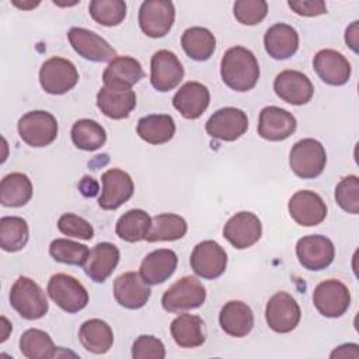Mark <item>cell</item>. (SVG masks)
<instances>
[{"label":"cell","instance_id":"1","mask_svg":"<svg viewBox=\"0 0 359 359\" xmlns=\"http://www.w3.org/2000/svg\"><path fill=\"white\" fill-rule=\"evenodd\" d=\"M220 76L223 83L234 91L252 90L259 79L258 60L250 49L233 46L222 57Z\"/></svg>","mask_w":359,"mask_h":359},{"label":"cell","instance_id":"2","mask_svg":"<svg viewBox=\"0 0 359 359\" xmlns=\"http://www.w3.org/2000/svg\"><path fill=\"white\" fill-rule=\"evenodd\" d=\"M10 304L25 320L42 318L49 309L45 292L28 276H20L13 283Z\"/></svg>","mask_w":359,"mask_h":359},{"label":"cell","instance_id":"3","mask_svg":"<svg viewBox=\"0 0 359 359\" xmlns=\"http://www.w3.org/2000/svg\"><path fill=\"white\" fill-rule=\"evenodd\" d=\"M327 164V153L324 146L311 137L296 142L289 153V165L292 171L303 178L310 180L318 177Z\"/></svg>","mask_w":359,"mask_h":359},{"label":"cell","instance_id":"4","mask_svg":"<svg viewBox=\"0 0 359 359\" xmlns=\"http://www.w3.org/2000/svg\"><path fill=\"white\" fill-rule=\"evenodd\" d=\"M206 289L195 276H182L163 294L161 306L170 313H182L198 309L205 303Z\"/></svg>","mask_w":359,"mask_h":359},{"label":"cell","instance_id":"5","mask_svg":"<svg viewBox=\"0 0 359 359\" xmlns=\"http://www.w3.org/2000/svg\"><path fill=\"white\" fill-rule=\"evenodd\" d=\"M18 135L31 147L49 146L57 136V121L56 118L42 109L29 111L22 115L18 121Z\"/></svg>","mask_w":359,"mask_h":359},{"label":"cell","instance_id":"6","mask_svg":"<svg viewBox=\"0 0 359 359\" xmlns=\"http://www.w3.org/2000/svg\"><path fill=\"white\" fill-rule=\"evenodd\" d=\"M49 297L65 311L77 313L88 303V292L83 283L72 275L55 273L48 282Z\"/></svg>","mask_w":359,"mask_h":359},{"label":"cell","instance_id":"7","mask_svg":"<svg viewBox=\"0 0 359 359\" xmlns=\"http://www.w3.org/2000/svg\"><path fill=\"white\" fill-rule=\"evenodd\" d=\"M77 81L79 72L67 59L53 56L45 60L39 69V83L48 94L62 95L70 91Z\"/></svg>","mask_w":359,"mask_h":359},{"label":"cell","instance_id":"8","mask_svg":"<svg viewBox=\"0 0 359 359\" xmlns=\"http://www.w3.org/2000/svg\"><path fill=\"white\" fill-rule=\"evenodd\" d=\"M313 303L317 311L328 318L345 314L351 304V293L345 283L338 279H327L318 283L313 292Z\"/></svg>","mask_w":359,"mask_h":359},{"label":"cell","instance_id":"9","mask_svg":"<svg viewBox=\"0 0 359 359\" xmlns=\"http://www.w3.org/2000/svg\"><path fill=\"white\" fill-rule=\"evenodd\" d=\"M174 20L175 8L168 0H146L139 8V27L150 38L165 36Z\"/></svg>","mask_w":359,"mask_h":359},{"label":"cell","instance_id":"10","mask_svg":"<svg viewBox=\"0 0 359 359\" xmlns=\"http://www.w3.org/2000/svg\"><path fill=\"white\" fill-rule=\"evenodd\" d=\"M302 317L297 302L286 292L275 293L266 303L265 320L268 327L279 334L293 331Z\"/></svg>","mask_w":359,"mask_h":359},{"label":"cell","instance_id":"11","mask_svg":"<svg viewBox=\"0 0 359 359\" xmlns=\"http://www.w3.org/2000/svg\"><path fill=\"white\" fill-rule=\"evenodd\" d=\"M206 133L217 140L234 142L248 129V118L244 111L234 107H224L213 112L205 125Z\"/></svg>","mask_w":359,"mask_h":359},{"label":"cell","instance_id":"12","mask_svg":"<svg viewBox=\"0 0 359 359\" xmlns=\"http://www.w3.org/2000/svg\"><path fill=\"white\" fill-rule=\"evenodd\" d=\"M296 255L300 265L306 269L321 271L332 264L335 247L334 243L325 236H304L296 244Z\"/></svg>","mask_w":359,"mask_h":359},{"label":"cell","instance_id":"13","mask_svg":"<svg viewBox=\"0 0 359 359\" xmlns=\"http://www.w3.org/2000/svg\"><path fill=\"white\" fill-rule=\"evenodd\" d=\"M189 264L198 276L203 279H216L226 271L227 254L219 243L205 240L195 245Z\"/></svg>","mask_w":359,"mask_h":359},{"label":"cell","instance_id":"14","mask_svg":"<svg viewBox=\"0 0 359 359\" xmlns=\"http://www.w3.org/2000/svg\"><path fill=\"white\" fill-rule=\"evenodd\" d=\"M102 191L98 205L104 210H115L128 202L135 191L130 175L121 168H109L101 175Z\"/></svg>","mask_w":359,"mask_h":359},{"label":"cell","instance_id":"15","mask_svg":"<svg viewBox=\"0 0 359 359\" xmlns=\"http://www.w3.org/2000/svg\"><path fill=\"white\" fill-rule=\"evenodd\" d=\"M184 79V67L177 55L167 49L157 50L150 60V83L160 91L175 88Z\"/></svg>","mask_w":359,"mask_h":359},{"label":"cell","instance_id":"16","mask_svg":"<svg viewBox=\"0 0 359 359\" xmlns=\"http://www.w3.org/2000/svg\"><path fill=\"white\" fill-rule=\"evenodd\" d=\"M261 236V220L251 212H238L233 215L223 227V237L237 250L254 245Z\"/></svg>","mask_w":359,"mask_h":359},{"label":"cell","instance_id":"17","mask_svg":"<svg viewBox=\"0 0 359 359\" xmlns=\"http://www.w3.org/2000/svg\"><path fill=\"white\" fill-rule=\"evenodd\" d=\"M72 48L84 59L91 62H111L116 57V50L98 34L73 27L67 34Z\"/></svg>","mask_w":359,"mask_h":359},{"label":"cell","instance_id":"18","mask_svg":"<svg viewBox=\"0 0 359 359\" xmlns=\"http://www.w3.org/2000/svg\"><path fill=\"white\" fill-rule=\"evenodd\" d=\"M290 217L300 226L313 227L320 224L327 216V205L323 198L313 191H297L287 203Z\"/></svg>","mask_w":359,"mask_h":359},{"label":"cell","instance_id":"19","mask_svg":"<svg viewBox=\"0 0 359 359\" xmlns=\"http://www.w3.org/2000/svg\"><path fill=\"white\" fill-rule=\"evenodd\" d=\"M276 95L287 104L304 105L314 94V87L310 79L299 70H283L273 81Z\"/></svg>","mask_w":359,"mask_h":359},{"label":"cell","instance_id":"20","mask_svg":"<svg viewBox=\"0 0 359 359\" xmlns=\"http://www.w3.org/2000/svg\"><path fill=\"white\" fill-rule=\"evenodd\" d=\"M296 118L286 109L269 105L261 109L258 119V135L269 142H280L296 130Z\"/></svg>","mask_w":359,"mask_h":359},{"label":"cell","instance_id":"21","mask_svg":"<svg viewBox=\"0 0 359 359\" xmlns=\"http://www.w3.org/2000/svg\"><path fill=\"white\" fill-rule=\"evenodd\" d=\"M151 290L140 273L125 272L114 280V297L116 303L129 310L142 309L150 299Z\"/></svg>","mask_w":359,"mask_h":359},{"label":"cell","instance_id":"22","mask_svg":"<svg viewBox=\"0 0 359 359\" xmlns=\"http://www.w3.org/2000/svg\"><path fill=\"white\" fill-rule=\"evenodd\" d=\"M313 67L318 77L330 86H344L351 77V63L338 50L321 49L314 55Z\"/></svg>","mask_w":359,"mask_h":359},{"label":"cell","instance_id":"23","mask_svg":"<svg viewBox=\"0 0 359 359\" xmlns=\"http://www.w3.org/2000/svg\"><path fill=\"white\" fill-rule=\"evenodd\" d=\"M210 102V93L208 87L199 81L185 83L172 97L174 108L185 119L199 118Z\"/></svg>","mask_w":359,"mask_h":359},{"label":"cell","instance_id":"24","mask_svg":"<svg viewBox=\"0 0 359 359\" xmlns=\"http://www.w3.org/2000/svg\"><path fill=\"white\" fill-rule=\"evenodd\" d=\"M144 77L142 65L130 56H116L102 73L104 86L121 90H132L140 79Z\"/></svg>","mask_w":359,"mask_h":359},{"label":"cell","instance_id":"25","mask_svg":"<svg viewBox=\"0 0 359 359\" xmlns=\"http://www.w3.org/2000/svg\"><path fill=\"white\" fill-rule=\"evenodd\" d=\"M119 262V250L112 243H98L90 250L88 258L84 264V273L97 283L105 282L115 271Z\"/></svg>","mask_w":359,"mask_h":359},{"label":"cell","instance_id":"26","mask_svg":"<svg viewBox=\"0 0 359 359\" xmlns=\"http://www.w3.org/2000/svg\"><path fill=\"white\" fill-rule=\"evenodd\" d=\"M178 264V257L172 250L158 248L149 252L142 264L139 273L149 285H158L165 282L174 273Z\"/></svg>","mask_w":359,"mask_h":359},{"label":"cell","instance_id":"27","mask_svg":"<svg viewBox=\"0 0 359 359\" xmlns=\"http://www.w3.org/2000/svg\"><path fill=\"white\" fill-rule=\"evenodd\" d=\"M219 323L227 335L243 338L248 335L254 327V313L247 303L230 300L222 307Z\"/></svg>","mask_w":359,"mask_h":359},{"label":"cell","instance_id":"28","mask_svg":"<svg viewBox=\"0 0 359 359\" xmlns=\"http://www.w3.org/2000/svg\"><path fill=\"white\" fill-rule=\"evenodd\" d=\"M97 107L111 119H125L136 107V94L133 90L104 86L97 94Z\"/></svg>","mask_w":359,"mask_h":359},{"label":"cell","instance_id":"29","mask_svg":"<svg viewBox=\"0 0 359 359\" xmlns=\"http://www.w3.org/2000/svg\"><path fill=\"white\" fill-rule=\"evenodd\" d=\"M264 46L272 59H289L299 48V34L292 25L278 22L265 32Z\"/></svg>","mask_w":359,"mask_h":359},{"label":"cell","instance_id":"30","mask_svg":"<svg viewBox=\"0 0 359 359\" xmlns=\"http://www.w3.org/2000/svg\"><path fill=\"white\" fill-rule=\"evenodd\" d=\"M79 339L86 351L102 355L112 348L114 332L108 323L100 318H90L80 325Z\"/></svg>","mask_w":359,"mask_h":359},{"label":"cell","instance_id":"31","mask_svg":"<svg viewBox=\"0 0 359 359\" xmlns=\"http://www.w3.org/2000/svg\"><path fill=\"white\" fill-rule=\"evenodd\" d=\"M136 132L146 143L163 144L172 139L175 133V122L171 115L151 114L137 121Z\"/></svg>","mask_w":359,"mask_h":359},{"label":"cell","instance_id":"32","mask_svg":"<svg viewBox=\"0 0 359 359\" xmlns=\"http://www.w3.org/2000/svg\"><path fill=\"white\" fill-rule=\"evenodd\" d=\"M203 320L194 314H180L171 321L170 332L180 348H196L205 342Z\"/></svg>","mask_w":359,"mask_h":359},{"label":"cell","instance_id":"33","mask_svg":"<svg viewBox=\"0 0 359 359\" xmlns=\"http://www.w3.org/2000/svg\"><path fill=\"white\" fill-rule=\"evenodd\" d=\"M32 198V182L22 172H11L0 182V202L7 208H20Z\"/></svg>","mask_w":359,"mask_h":359},{"label":"cell","instance_id":"34","mask_svg":"<svg viewBox=\"0 0 359 359\" xmlns=\"http://www.w3.org/2000/svg\"><path fill=\"white\" fill-rule=\"evenodd\" d=\"M188 224L185 219L175 213H160L151 217L150 229L146 236V241H174L187 234Z\"/></svg>","mask_w":359,"mask_h":359},{"label":"cell","instance_id":"35","mask_svg":"<svg viewBox=\"0 0 359 359\" xmlns=\"http://www.w3.org/2000/svg\"><path fill=\"white\" fill-rule=\"evenodd\" d=\"M184 52L196 62L208 60L216 48L215 35L203 27H191L184 31L181 36Z\"/></svg>","mask_w":359,"mask_h":359},{"label":"cell","instance_id":"36","mask_svg":"<svg viewBox=\"0 0 359 359\" xmlns=\"http://www.w3.org/2000/svg\"><path fill=\"white\" fill-rule=\"evenodd\" d=\"M151 217L143 209H130L125 212L116 222V236L128 243H137L146 238L150 229Z\"/></svg>","mask_w":359,"mask_h":359},{"label":"cell","instance_id":"37","mask_svg":"<svg viewBox=\"0 0 359 359\" xmlns=\"http://www.w3.org/2000/svg\"><path fill=\"white\" fill-rule=\"evenodd\" d=\"M70 135L74 146L84 151L98 150L107 140L105 129L93 119L76 121L72 126Z\"/></svg>","mask_w":359,"mask_h":359},{"label":"cell","instance_id":"38","mask_svg":"<svg viewBox=\"0 0 359 359\" xmlns=\"http://www.w3.org/2000/svg\"><path fill=\"white\" fill-rule=\"evenodd\" d=\"M20 352L27 359H50L56 355V346L48 332L29 328L20 338Z\"/></svg>","mask_w":359,"mask_h":359},{"label":"cell","instance_id":"39","mask_svg":"<svg viewBox=\"0 0 359 359\" xmlns=\"http://www.w3.org/2000/svg\"><path fill=\"white\" fill-rule=\"evenodd\" d=\"M28 224L22 217L4 216L0 219V247L7 252H17L28 243Z\"/></svg>","mask_w":359,"mask_h":359},{"label":"cell","instance_id":"40","mask_svg":"<svg viewBox=\"0 0 359 359\" xmlns=\"http://www.w3.org/2000/svg\"><path fill=\"white\" fill-rule=\"evenodd\" d=\"M49 254L56 262L84 266L90 250L87 245L67 238H55L49 245Z\"/></svg>","mask_w":359,"mask_h":359},{"label":"cell","instance_id":"41","mask_svg":"<svg viewBox=\"0 0 359 359\" xmlns=\"http://www.w3.org/2000/svg\"><path fill=\"white\" fill-rule=\"evenodd\" d=\"M88 11L95 22L104 27H115L126 17V3L122 0H93Z\"/></svg>","mask_w":359,"mask_h":359},{"label":"cell","instance_id":"42","mask_svg":"<svg viewBox=\"0 0 359 359\" xmlns=\"http://www.w3.org/2000/svg\"><path fill=\"white\" fill-rule=\"evenodd\" d=\"M335 201L342 210L351 215L359 213V178L356 175H346L338 182Z\"/></svg>","mask_w":359,"mask_h":359},{"label":"cell","instance_id":"43","mask_svg":"<svg viewBox=\"0 0 359 359\" xmlns=\"http://www.w3.org/2000/svg\"><path fill=\"white\" fill-rule=\"evenodd\" d=\"M236 20L243 25H257L268 14V3L264 0H238L233 6Z\"/></svg>","mask_w":359,"mask_h":359},{"label":"cell","instance_id":"44","mask_svg":"<svg viewBox=\"0 0 359 359\" xmlns=\"http://www.w3.org/2000/svg\"><path fill=\"white\" fill-rule=\"evenodd\" d=\"M57 229L67 237L81 240H91L94 237V229L90 222L74 213H63L57 220Z\"/></svg>","mask_w":359,"mask_h":359},{"label":"cell","instance_id":"45","mask_svg":"<svg viewBox=\"0 0 359 359\" xmlns=\"http://www.w3.org/2000/svg\"><path fill=\"white\" fill-rule=\"evenodd\" d=\"M133 359H164V344L153 335H140L132 345Z\"/></svg>","mask_w":359,"mask_h":359},{"label":"cell","instance_id":"46","mask_svg":"<svg viewBox=\"0 0 359 359\" xmlns=\"http://www.w3.org/2000/svg\"><path fill=\"white\" fill-rule=\"evenodd\" d=\"M287 6L303 17H317L327 13V6L323 0H289Z\"/></svg>","mask_w":359,"mask_h":359},{"label":"cell","instance_id":"47","mask_svg":"<svg viewBox=\"0 0 359 359\" xmlns=\"http://www.w3.org/2000/svg\"><path fill=\"white\" fill-rule=\"evenodd\" d=\"M331 358H353L358 359L359 358V346L356 344H344L338 348H335L331 355Z\"/></svg>","mask_w":359,"mask_h":359},{"label":"cell","instance_id":"48","mask_svg":"<svg viewBox=\"0 0 359 359\" xmlns=\"http://www.w3.org/2000/svg\"><path fill=\"white\" fill-rule=\"evenodd\" d=\"M345 42L346 45L358 53V42H359V28H358V21H353L345 31Z\"/></svg>","mask_w":359,"mask_h":359},{"label":"cell","instance_id":"49","mask_svg":"<svg viewBox=\"0 0 359 359\" xmlns=\"http://www.w3.org/2000/svg\"><path fill=\"white\" fill-rule=\"evenodd\" d=\"M13 4L14 6H17L18 8H22V10H29V8H32V7H35V6H38L39 4V1H27V3H20V1H13Z\"/></svg>","mask_w":359,"mask_h":359}]
</instances>
